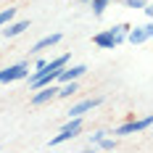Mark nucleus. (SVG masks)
<instances>
[{
	"label": "nucleus",
	"mask_w": 153,
	"mask_h": 153,
	"mask_svg": "<svg viewBox=\"0 0 153 153\" xmlns=\"http://www.w3.org/2000/svg\"><path fill=\"white\" fill-rule=\"evenodd\" d=\"M127 32H129V24H116V27H111V34L119 40V45L124 42V37H127Z\"/></svg>",
	"instance_id": "nucleus-13"
},
{
	"label": "nucleus",
	"mask_w": 153,
	"mask_h": 153,
	"mask_svg": "<svg viewBox=\"0 0 153 153\" xmlns=\"http://www.w3.org/2000/svg\"><path fill=\"white\" fill-rule=\"evenodd\" d=\"M98 145H100L103 151H114V148H116V140H111V137H106V135H103V137L98 140Z\"/></svg>",
	"instance_id": "nucleus-16"
},
{
	"label": "nucleus",
	"mask_w": 153,
	"mask_h": 153,
	"mask_svg": "<svg viewBox=\"0 0 153 153\" xmlns=\"http://www.w3.org/2000/svg\"><path fill=\"white\" fill-rule=\"evenodd\" d=\"M103 135H106V132H92V135H90V143H98Z\"/></svg>",
	"instance_id": "nucleus-18"
},
{
	"label": "nucleus",
	"mask_w": 153,
	"mask_h": 153,
	"mask_svg": "<svg viewBox=\"0 0 153 153\" xmlns=\"http://www.w3.org/2000/svg\"><path fill=\"white\" fill-rule=\"evenodd\" d=\"M61 40H63V34H61V32H53V34H48V37H42V40H37V42L32 45V53H40V50H45V48L58 45Z\"/></svg>",
	"instance_id": "nucleus-11"
},
{
	"label": "nucleus",
	"mask_w": 153,
	"mask_h": 153,
	"mask_svg": "<svg viewBox=\"0 0 153 153\" xmlns=\"http://www.w3.org/2000/svg\"><path fill=\"white\" fill-rule=\"evenodd\" d=\"M90 3H92V13H95V16H103L111 0H90Z\"/></svg>",
	"instance_id": "nucleus-14"
},
{
	"label": "nucleus",
	"mask_w": 153,
	"mask_h": 153,
	"mask_svg": "<svg viewBox=\"0 0 153 153\" xmlns=\"http://www.w3.org/2000/svg\"><path fill=\"white\" fill-rule=\"evenodd\" d=\"M151 116H143V119H132V122L122 124V127H116L114 129V135H119V137H127V135H137V132H143V129H148L151 127Z\"/></svg>",
	"instance_id": "nucleus-3"
},
{
	"label": "nucleus",
	"mask_w": 153,
	"mask_h": 153,
	"mask_svg": "<svg viewBox=\"0 0 153 153\" xmlns=\"http://www.w3.org/2000/svg\"><path fill=\"white\" fill-rule=\"evenodd\" d=\"M87 74V66L85 63H76V66H63L61 71H58V76H56V85H63V82H74V79H79V76Z\"/></svg>",
	"instance_id": "nucleus-5"
},
{
	"label": "nucleus",
	"mask_w": 153,
	"mask_h": 153,
	"mask_svg": "<svg viewBox=\"0 0 153 153\" xmlns=\"http://www.w3.org/2000/svg\"><path fill=\"white\" fill-rule=\"evenodd\" d=\"M76 90H79V87H76V79H74V82H63V85H58V92H56V98H71Z\"/></svg>",
	"instance_id": "nucleus-12"
},
{
	"label": "nucleus",
	"mask_w": 153,
	"mask_h": 153,
	"mask_svg": "<svg viewBox=\"0 0 153 153\" xmlns=\"http://www.w3.org/2000/svg\"><path fill=\"white\" fill-rule=\"evenodd\" d=\"M124 5H127V8H143L145 0H124Z\"/></svg>",
	"instance_id": "nucleus-17"
},
{
	"label": "nucleus",
	"mask_w": 153,
	"mask_h": 153,
	"mask_svg": "<svg viewBox=\"0 0 153 153\" xmlns=\"http://www.w3.org/2000/svg\"><path fill=\"white\" fill-rule=\"evenodd\" d=\"M13 16H16V8H3L0 11V27H5L8 21H13Z\"/></svg>",
	"instance_id": "nucleus-15"
},
{
	"label": "nucleus",
	"mask_w": 153,
	"mask_h": 153,
	"mask_svg": "<svg viewBox=\"0 0 153 153\" xmlns=\"http://www.w3.org/2000/svg\"><path fill=\"white\" fill-rule=\"evenodd\" d=\"M153 37V24H145V27H129V32H127V37L124 40H129L132 45H140V42H145V40H151Z\"/></svg>",
	"instance_id": "nucleus-7"
},
{
	"label": "nucleus",
	"mask_w": 153,
	"mask_h": 153,
	"mask_svg": "<svg viewBox=\"0 0 153 153\" xmlns=\"http://www.w3.org/2000/svg\"><path fill=\"white\" fill-rule=\"evenodd\" d=\"M79 3H90V0H79Z\"/></svg>",
	"instance_id": "nucleus-20"
},
{
	"label": "nucleus",
	"mask_w": 153,
	"mask_h": 153,
	"mask_svg": "<svg viewBox=\"0 0 153 153\" xmlns=\"http://www.w3.org/2000/svg\"><path fill=\"white\" fill-rule=\"evenodd\" d=\"M29 71V63H13V66H5L0 69V85H8V82H16V79H24Z\"/></svg>",
	"instance_id": "nucleus-4"
},
{
	"label": "nucleus",
	"mask_w": 153,
	"mask_h": 153,
	"mask_svg": "<svg viewBox=\"0 0 153 153\" xmlns=\"http://www.w3.org/2000/svg\"><path fill=\"white\" fill-rule=\"evenodd\" d=\"M79 129H82V116H69V124L63 127L56 137H50L48 145H61V143H66V140L76 137V135H79Z\"/></svg>",
	"instance_id": "nucleus-2"
},
{
	"label": "nucleus",
	"mask_w": 153,
	"mask_h": 153,
	"mask_svg": "<svg viewBox=\"0 0 153 153\" xmlns=\"http://www.w3.org/2000/svg\"><path fill=\"white\" fill-rule=\"evenodd\" d=\"M56 92H58V85L53 82V85H42V87H37L34 95H32V106H42V103H50L53 98H56Z\"/></svg>",
	"instance_id": "nucleus-6"
},
{
	"label": "nucleus",
	"mask_w": 153,
	"mask_h": 153,
	"mask_svg": "<svg viewBox=\"0 0 153 153\" xmlns=\"http://www.w3.org/2000/svg\"><path fill=\"white\" fill-rule=\"evenodd\" d=\"M95 106H100V98H87V100H79L66 111V116H85L87 111H92Z\"/></svg>",
	"instance_id": "nucleus-9"
},
{
	"label": "nucleus",
	"mask_w": 153,
	"mask_h": 153,
	"mask_svg": "<svg viewBox=\"0 0 153 153\" xmlns=\"http://www.w3.org/2000/svg\"><path fill=\"white\" fill-rule=\"evenodd\" d=\"M0 29H3V37H5V40H13V37H19V34H24V32L29 29V19H21V21H13V24L8 21V24L0 27Z\"/></svg>",
	"instance_id": "nucleus-8"
},
{
	"label": "nucleus",
	"mask_w": 153,
	"mask_h": 153,
	"mask_svg": "<svg viewBox=\"0 0 153 153\" xmlns=\"http://www.w3.org/2000/svg\"><path fill=\"white\" fill-rule=\"evenodd\" d=\"M45 63H48L45 58H37V61H34V69H42V66H45Z\"/></svg>",
	"instance_id": "nucleus-19"
},
{
	"label": "nucleus",
	"mask_w": 153,
	"mask_h": 153,
	"mask_svg": "<svg viewBox=\"0 0 153 153\" xmlns=\"http://www.w3.org/2000/svg\"><path fill=\"white\" fill-rule=\"evenodd\" d=\"M92 42L98 48H103V50H114V48H119V40L111 34V29H103V32H98L95 37H92Z\"/></svg>",
	"instance_id": "nucleus-10"
},
{
	"label": "nucleus",
	"mask_w": 153,
	"mask_h": 153,
	"mask_svg": "<svg viewBox=\"0 0 153 153\" xmlns=\"http://www.w3.org/2000/svg\"><path fill=\"white\" fill-rule=\"evenodd\" d=\"M69 58H71V53H63V56H58V58L48 61L42 69H34V71L29 74V87L37 90V87H42V85H53L56 76H58V71L69 63Z\"/></svg>",
	"instance_id": "nucleus-1"
}]
</instances>
